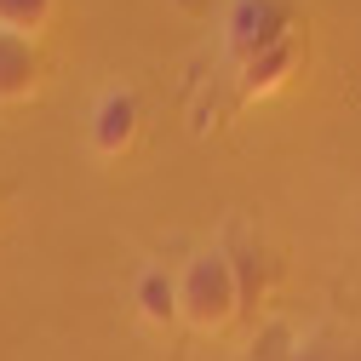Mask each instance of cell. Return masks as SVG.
I'll list each match as a JSON object with an SVG mask.
<instances>
[{
    "label": "cell",
    "instance_id": "6da1fadb",
    "mask_svg": "<svg viewBox=\"0 0 361 361\" xmlns=\"http://www.w3.org/2000/svg\"><path fill=\"white\" fill-rule=\"evenodd\" d=\"M235 315H241V287H235L230 252L224 247L190 252L184 269H178V322L201 338H218L235 327Z\"/></svg>",
    "mask_w": 361,
    "mask_h": 361
},
{
    "label": "cell",
    "instance_id": "7a4b0ae2",
    "mask_svg": "<svg viewBox=\"0 0 361 361\" xmlns=\"http://www.w3.org/2000/svg\"><path fill=\"white\" fill-rule=\"evenodd\" d=\"M287 35H298V6L293 0H235L224 18V47H230L235 69L269 47H281Z\"/></svg>",
    "mask_w": 361,
    "mask_h": 361
},
{
    "label": "cell",
    "instance_id": "3957f363",
    "mask_svg": "<svg viewBox=\"0 0 361 361\" xmlns=\"http://www.w3.org/2000/svg\"><path fill=\"white\" fill-rule=\"evenodd\" d=\"M144 138V104L132 86H109V92L92 104V121H86V144L104 166H121Z\"/></svg>",
    "mask_w": 361,
    "mask_h": 361
},
{
    "label": "cell",
    "instance_id": "277c9868",
    "mask_svg": "<svg viewBox=\"0 0 361 361\" xmlns=\"http://www.w3.org/2000/svg\"><path fill=\"white\" fill-rule=\"evenodd\" d=\"M304 58H310V40H304V29H298V35H287L281 47H269V52L247 58V63H241V75H235L241 98H247V104H264V98L287 92V86L304 75Z\"/></svg>",
    "mask_w": 361,
    "mask_h": 361
},
{
    "label": "cell",
    "instance_id": "5b68a950",
    "mask_svg": "<svg viewBox=\"0 0 361 361\" xmlns=\"http://www.w3.org/2000/svg\"><path fill=\"white\" fill-rule=\"evenodd\" d=\"M47 80V58H40V40H23V35H6L0 29V104H29Z\"/></svg>",
    "mask_w": 361,
    "mask_h": 361
},
{
    "label": "cell",
    "instance_id": "8992f818",
    "mask_svg": "<svg viewBox=\"0 0 361 361\" xmlns=\"http://www.w3.org/2000/svg\"><path fill=\"white\" fill-rule=\"evenodd\" d=\"M132 304H138V322L144 327H172L178 322V269L144 264L138 281H132Z\"/></svg>",
    "mask_w": 361,
    "mask_h": 361
},
{
    "label": "cell",
    "instance_id": "52a82bcc",
    "mask_svg": "<svg viewBox=\"0 0 361 361\" xmlns=\"http://www.w3.org/2000/svg\"><path fill=\"white\" fill-rule=\"evenodd\" d=\"M230 252V269H235V287H241V310H258L264 293H269V264L252 241H235V247H224Z\"/></svg>",
    "mask_w": 361,
    "mask_h": 361
},
{
    "label": "cell",
    "instance_id": "ba28073f",
    "mask_svg": "<svg viewBox=\"0 0 361 361\" xmlns=\"http://www.w3.org/2000/svg\"><path fill=\"white\" fill-rule=\"evenodd\" d=\"M52 12H58V0H0V29L23 35V40H40Z\"/></svg>",
    "mask_w": 361,
    "mask_h": 361
},
{
    "label": "cell",
    "instance_id": "9c48e42d",
    "mask_svg": "<svg viewBox=\"0 0 361 361\" xmlns=\"http://www.w3.org/2000/svg\"><path fill=\"white\" fill-rule=\"evenodd\" d=\"M293 361H333V355H322V350H304V355H293Z\"/></svg>",
    "mask_w": 361,
    "mask_h": 361
}]
</instances>
